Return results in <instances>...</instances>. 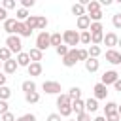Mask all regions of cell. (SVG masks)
Returning a JSON list of instances; mask_svg holds the SVG:
<instances>
[{
  "instance_id": "cell-43",
  "label": "cell",
  "mask_w": 121,
  "mask_h": 121,
  "mask_svg": "<svg viewBox=\"0 0 121 121\" xmlns=\"http://www.w3.org/2000/svg\"><path fill=\"white\" fill-rule=\"evenodd\" d=\"M76 117H78L76 121H91V113H87V112H83V113H79Z\"/></svg>"
},
{
  "instance_id": "cell-33",
  "label": "cell",
  "mask_w": 121,
  "mask_h": 121,
  "mask_svg": "<svg viewBox=\"0 0 121 121\" xmlns=\"http://www.w3.org/2000/svg\"><path fill=\"white\" fill-rule=\"evenodd\" d=\"M9 96H11V89H9L8 85L0 87V100H8Z\"/></svg>"
},
{
  "instance_id": "cell-12",
  "label": "cell",
  "mask_w": 121,
  "mask_h": 121,
  "mask_svg": "<svg viewBox=\"0 0 121 121\" xmlns=\"http://www.w3.org/2000/svg\"><path fill=\"white\" fill-rule=\"evenodd\" d=\"M15 26H17V21H15L13 17H8V19L4 21V30L8 32V36L15 34Z\"/></svg>"
},
{
  "instance_id": "cell-20",
  "label": "cell",
  "mask_w": 121,
  "mask_h": 121,
  "mask_svg": "<svg viewBox=\"0 0 121 121\" xmlns=\"http://www.w3.org/2000/svg\"><path fill=\"white\" fill-rule=\"evenodd\" d=\"M70 104H72V100H70V96H68L66 93L57 96V108H62V106H70Z\"/></svg>"
},
{
  "instance_id": "cell-25",
  "label": "cell",
  "mask_w": 121,
  "mask_h": 121,
  "mask_svg": "<svg viewBox=\"0 0 121 121\" xmlns=\"http://www.w3.org/2000/svg\"><path fill=\"white\" fill-rule=\"evenodd\" d=\"M49 42H51V45H53V47H59V45H62V34H60V32H55V34H51Z\"/></svg>"
},
{
  "instance_id": "cell-50",
  "label": "cell",
  "mask_w": 121,
  "mask_h": 121,
  "mask_svg": "<svg viewBox=\"0 0 121 121\" xmlns=\"http://www.w3.org/2000/svg\"><path fill=\"white\" fill-rule=\"evenodd\" d=\"M113 89H115V91H119V93H121V79H117V81H115V83H113Z\"/></svg>"
},
{
  "instance_id": "cell-3",
  "label": "cell",
  "mask_w": 121,
  "mask_h": 121,
  "mask_svg": "<svg viewBox=\"0 0 121 121\" xmlns=\"http://www.w3.org/2000/svg\"><path fill=\"white\" fill-rule=\"evenodd\" d=\"M49 38H51V34L47 32V30H43V32H40L38 36H36V49H40L42 53L51 45V42H49Z\"/></svg>"
},
{
  "instance_id": "cell-41",
  "label": "cell",
  "mask_w": 121,
  "mask_h": 121,
  "mask_svg": "<svg viewBox=\"0 0 121 121\" xmlns=\"http://www.w3.org/2000/svg\"><path fill=\"white\" fill-rule=\"evenodd\" d=\"M2 8H4V9H11V8H15V0H4V2H2Z\"/></svg>"
},
{
  "instance_id": "cell-36",
  "label": "cell",
  "mask_w": 121,
  "mask_h": 121,
  "mask_svg": "<svg viewBox=\"0 0 121 121\" xmlns=\"http://www.w3.org/2000/svg\"><path fill=\"white\" fill-rule=\"evenodd\" d=\"M55 51H57V55H59V57H66V53L70 51V47L62 43V45H59V47H55Z\"/></svg>"
},
{
  "instance_id": "cell-6",
  "label": "cell",
  "mask_w": 121,
  "mask_h": 121,
  "mask_svg": "<svg viewBox=\"0 0 121 121\" xmlns=\"http://www.w3.org/2000/svg\"><path fill=\"white\" fill-rule=\"evenodd\" d=\"M76 62H78V49H70L66 53V57H62V64L66 68H72V66H76Z\"/></svg>"
},
{
  "instance_id": "cell-51",
  "label": "cell",
  "mask_w": 121,
  "mask_h": 121,
  "mask_svg": "<svg viewBox=\"0 0 121 121\" xmlns=\"http://www.w3.org/2000/svg\"><path fill=\"white\" fill-rule=\"evenodd\" d=\"M110 4H112V0H102L100 2V6H110Z\"/></svg>"
},
{
  "instance_id": "cell-53",
  "label": "cell",
  "mask_w": 121,
  "mask_h": 121,
  "mask_svg": "<svg viewBox=\"0 0 121 121\" xmlns=\"http://www.w3.org/2000/svg\"><path fill=\"white\" fill-rule=\"evenodd\" d=\"M117 113H119V117H121V106H117Z\"/></svg>"
},
{
  "instance_id": "cell-35",
  "label": "cell",
  "mask_w": 121,
  "mask_h": 121,
  "mask_svg": "<svg viewBox=\"0 0 121 121\" xmlns=\"http://www.w3.org/2000/svg\"><path fill=\"white\" fill-rule=\"evenodd\" d=\"M102 30H104L102 23H91V26H89V32H91V34H95V32H102Z\"/></svg>"
},
{
  "instance_id": "cell-34",
  "label": "cell",
  "mask_w": 121,
  "mask_h": 121,
  "mask_svg": "<svg viewBox=\"0 0 121 121\" xmlns=\"http://www.w3.org/2000/svg\"><path fill=\"white\" fill-rule=\"evenodd\" d=\"M117 112V104L115 102H106V106H104V113L108 115V113H115Z\"/></svg>"
},
{
  "instance_id": "cell-15",
  "label": "cell",
  "mask_w": 121,
  "mask_h": 121,
  "mask_svg": "<svg viewBox=\"0 0 121 121\" xmlns=\"http://www.w3.org/2000/svg\"><path fill=\"white\" fill-rule=\"evenodd\" d=\"M98 110V100L96 98H87L85 100V112L87 113H95Z\"/></svg>"
},
{
  "instance_id": "cell-42",
  "label": "cell",
  "mask_w": 121,
  "mask_h": 121,
  "mask_svg": "<svg viewBox=\"0 0 121 121\" xmlns=\"http://www.w3.org/2000/svg\"><path fill=\"white\" fill-rule=\"evenodd\" d=\"M106 117V121H121V117H119V113L115 112V113H108V115H104Z\"/></svg>"
},
{
  "instance_id": "cell-17",
  "label": "cell",
  "mask_w": 121,
  "mask_h": 121,
  "mask_svg": "<svg viewBox=\"0 0 121 121\" xmlns=\"http://www.w3.org/2000/svg\"><path fill=\"white\" fill-rule=\"evenodd\" d=\"M28 57H30V62H40V60H42V57H43V53H42L40 49L32 47V49L28 51Z\"/></svg>"
},
{
  "instance_id": "cell-8",
  "label": "cell",
  "mask_w": 121,
  "mask_h": 121,
  "mask_svg": "<svg viewBox=\"0 0 121 121\" xmlns=\"http://www.w3.org/2000/svg\"><path fill=\"white\" fill-rule=\"evenodd\" d=\"M106 60L110 64H121V53L115 49H108L106 51Z\"/></svg>"
},
{
  "instance_id": "cell-37",
  "label": "cell",
  "mask_w": 121,
  "mask_h": 121,
  "mask_svg": "<svg viewBox=\"0 0 121 121\" xmlns=\"http://www.w3.org/2000/svg\"><path fill=\"white\" fill-rule=\"evenodd\" d=\"M70 113H72V104H70V106H62V108H59V115L68 117Z\"/></svg>"
},
{
  "instance_id": "cell-40",
  "label": "cell",
  "mask_w": 121,
  "mask_h": 121,
  "mask_svg": "<svg viewBox=\"0 0 121 121\" xmlns=\"http://www.w3.org/2000/svg\"><path fill=\"white\" fill-rule=\"evenodd\" d=\"M87 59H89L87 49H78V60H87Z\"/></svg>"
},
{
  "instance_id": "cell-14",
  "label": "cell",
  "mask_w": 121,
  "mask_h": 121,
  "mask_svg": "<svg viewBox=\"0 0 121 121\" xmlns=\"http://www.w3.org/2000/svg\"><path fill=\"white\" fill-rule=\"evenodd\" d=\"M72 112H76V115L83 113V112H85V100H81V98L72 100Z\"/></svg>"
},
{
  "instance_id": "cell-1",
  "label": "cell",
  "mask_w": 121,
  "mask_h": 121,
  "mask_svg": "<svg viewBox=\"0 0 121 121\" xmlns=\"http://www.w3.org/2000/svg\"><path fill=\"white\" fill-rule=\"evenodd\" d=\"M62 42L70 49H76V45L79 43V32L78 30H64L62 32Z\"/></svg>"
},
{
  "instance_id": "cell-46",
  "label": "cell",
  "mask_w": 121,
  "mask_h": 121,
  "mask_svg": "<svg viewBox=\"0 0 121 121\" xmlns=\"http://www.w3.org/2000/svg\"><path fill=\"white\" fill-rule=\"evenodd\" d=\"M21 6L26 9V8H32L34 6V0H21Z\"/></svg>"
},
{
  "instance_id": "cell-24",
  "label": "cell",
  "mask_w": 121,
  "mask_h": 121,
  "mask_svg": "<svg viewBox=\"0 0 121 121\" xmlns=\"http://www.w3.org/2000/svg\"><path fill=\"white\" fill-rule=\"evenodd\" d=\"M25 100H26L28 104H36V102H40V93H38V91L26 93V95H25Z\"/></svg>"
},
{
  "instance_id": "cell-11",
  "label": "cell",
  "mask_w": 121,
  "mask_h": 121,
  "mask_svg": "<svg viewBox=\"0 0 121 121\" xmlns=\"http://www.w3.org/2000/svg\"><path fill=\"white\" fill-rule=\"evenodd\" d=\"M78 28L83 32V30H89V26H91V19H89V15L85 13V15H81V17H78Z\"/></svg>"
},
{
  "instance_id": "cell-32",
  "label": "cell",
  "mask_w": 121,
  "mask_h": 121,
  "mask_svg": "<svg viewBox=\"0 0 121 121\" xmlns=\"http://www.w3.org/2000/svg\"><path fill=\"white\" fill-rule=\"evenodd\" d=\"M9 59H11V51H9L6 45H4V47H0V60H2V62H6V60H9Z\"/></svg>"
},
{
  "instance_id": "cell-44",
  "label": "cell",
  "mask_w": 121,
  "mask_h": 121,
  "mask_svg": "<svg viewBox=\"0 0 121 121\" xmlns=\"http://www.w3.org/2000/svg\"><path fill=\"white\" fill-rule=\"evenodd\" d=\"M0 119H2V121H15V115H13L11 112H6L4 115H0Z\"/></svg>"
},
{
  "instance_id": "cell-10",
  "label": "cell",
  "mask_w": 121,
  "mask_h": 121,
  "mask_svg": "<svg viewBox=\"0 0 121 121\" xmlns=\"http://www.w3.org/2000/svg\"><path fill=\"white\" fill-rule=\"evenodd\" d=\"M2 68H4V74H15V70L19 68V64H17L15 59H9V60L2 62Z\"/></svg>"
},
{
  "instance_id": "cell-5",
  "label": "cell",
  "mask_w": 121,
  "mask_h": 121,
  "mask_svg": "<svg viewBox=\"0 0 121 121\" xmlns=\"http://www.w3.org/2000/svg\"><path fill=\"white\" fill-rule=\"evenodd\" d=\"M42 89L47 93V95H60V83L59 81H43L42 83Z\"/></svg>"
},
{
  "instance_id": "cell-7",
  "label": "cell",
  "mask_w": 121,
  "mask_h": 121,
  "mask_svg": "<svg viewBox=\"0 0 121 121\" xmlns=\"http://www.w3.org/2000/svg\"><path fill=\"white\" fill-rule=\"evenodd\" d=\"M93 98H96V100H102V98H106V95H108V87L106 85H102V83H96L95 87H93Z\"/></svg>"
},
{
  "instance_id": "cell-23",
  "label": "cell",
  "mask_w": 121,
  "mask_h": 121,
  "mask_svg": "<svg viewBox=\"0 0 121 121\" xmlns=\"http://www.w3.org/2000/svg\"><path fill=\"white\" fill-rule=\"evenodd\" d=\"M21 89L25 91V95H26V93H32V91H36V83H34L32 79H26V81L21 83Z\"/></svg>"
},
{
  "instance_id": "cell-16",
  "label": "cell",
  "mask_w": 121,
  "mask_h": 121,
  "mask_svg": "<svg viewBox=\"0 0 121 121\" xmlns=\"http://www.w3.org/2000/svg\"><path fill=\"white\" fill-rule=\"evenodd\" d=\"M98 66H100V62H98L96 59H87V60H85V70H87V72H91V74H93V72H96V70H98Z\"/></svg>"
},
{
  "instance_id": "cell-47",
  "label": "cell",
  "mask_w": 121,
  "mask_h": 121,
  "mask_svg": "<svg viewBox=\"0 0 121 121\" xmlns=\"http://www.w3.org/2000/svg\"><path fill=\"white\" fill-rule=\"evenodd\" d=\"M47 121H60V115L59 113H49L47 115Z\"/></svg>"
},
{
  "instance_id": "cell-38",
  "label": "cell",
  "mask_w": 121,
  "mask_h": 121,
  "mask_svg": "<svg viewBox=\"0 0 121 121\" xmlns=\"http://www.w3.org/2000/svg\"><path fill=\"white\" fill-rule=\"evenodd\" d=\"M112 25H113L115 28H121V13H113V17H112Z\"/></svg>"
},
{
  "instance_id": "cell-31",
  "label": "cell",
  "mask_w": 121,
  "mask_h": 121,
  "mask_svg": "<svg viewBox=\"0 0 121 121\" xmlns=\"http://www.w3.org/2000/svg\"><path fill=\"white\" fill-rule=\"evenodd\" d=\"M36 28H38V30H42V32L47 28V19H45L43 15H38V21H36Z\"/></svg>"
},
{
  "instance_id": "cell-9",
  "label": "cell",
  "mask_w": 121,
  "mask_h": 121,
  "mask_svg": "<svg viewBox=\"0 0 121 121\" xmlns=\"http://www.w3.org/2000/svg\"><path fill=\"white\" fill-rule=\"evenodd\" d=\"M117 40H119V36H117L115 32H108V34H104L102 43H104V45H108L110 49H113V45H117Z\"/></svg>"
},
{
  "instance_id": "cell-22",
  "label": "cell",
  "mask_w": 121,
  "mask_h": 121,
  "mask_svg": "<svg viewBox=\"0 0 121 121\" xmlns=\"http://www.w3.org/2000/svg\"><path fill=\"white\" fill-rule=\"evenodd\" d=\"M87 53H89V59H98L100 53H102V49H100V45H89Z\"/></svg>"
},
{
  "instance_id": "cell-4",
  "label": "cell",
  "mask_w": 121,
  "mask_h": 121,
  "mask_svg": "<svg viewBox=\"0 0 121 121\" xmlns=\"http://www.w3.org/2000/svg\"><path fill=\"white\" fill-rule=\"evenodd\" d=\"M117 79H119V74H117L115 70H106V72L102 74V79H100V83L108 87V85H113Z\"/></svg>"
},
{
  "instance_id": "cell-2",
  "label": "cell",
  "mask_w": 121,
  "mask_h": 121,
  "mask_svg": "<svg viewBox=\"0 0 121 121\" xmlns=\"http://www.w3.org/2000/svg\"><path fill=\"white\" fill-rule=\"evenodd\" d=\"M6 47L11 51V53H21V49H23V43H21V38L17 36V34H11V36H8L6 38Z\"/></svg>"
},
{
  "instance_id": "cell-52",
  "label": "cell",
  "mask_w": 121,
  "mask_h": 121,
  "mask_svg": "<svg viewBox=\"0 0 121 121\" xmlns=\"http://www.w3.org/2000/svg\"><path fill=\"white\" fill-rule=\"evenodd\" d=\"M93 121H106V117H104V115H98V117H95Z\"/></svg>"
},
{
  "instance_id": "cell-54",
  "label": "cell",
  "mask_w": 121,
  "mask_h": 121,
  "mask_svg": "<svg viewBox=\"0 0 121 121\" xmlns=\"http://www.w3.org/2000/svg\"><path fill=\"white\" fill-rule=\"evenodd\" d=\"M117 45H121V38H119V40H117Z\"/></svg>"
},
{
  "instance_id": "cell-13",
  "label": "cell",
  "mask_w": 121,
  "mask_h": 121,
  "mask_svg": "<svg viewBox=\"0 0 121 121\" xmlns=\"http://www.w3.org/2000/svg\"><path fill=\"white\" fill-rule=\"evenodd\" d=\"M26 70H28V76H40L43 68H42V62H30Z\"/></svg>"
},
{
  "instance_id": "cell-28",
  "label": "cell",
  "mask_w": 121,
  "mask_h": 121,
  "mask_svg": "<svg viewBox=\"0 0 121 121\" xmlns=\"http://www.w3.org/2000/svg\"><path fill=\"white\" fill-rule=\"evenodd\" d=\"M79 43L91 45V32H89V30H83V32H79Z\"/></svg>"
},
{
  "instance_id": "cell-45",
  "label": "cell",
  "mask_w": 121,
  "mask_h": 121,
  "mask_svg": "<svg viewBox=\"0 0 121 121\" xmlns=\"http://www.w3.org/2000/svg\"><path fill=\"white\" fill-rule=\"evenodd\" d=\"M6 112H9V108H8V102H6V100H0V115H4Z\"/></svg>"
},
{
  "instance_id": "cell-49",
  "label": "cell",
  "mask_w": 121,
  "mask_h": 121,
  "mask_svg": "<svg viewBox=\"0 0 121 121\" xmlns=\"http://www.w3.org/2000/svg\"><path fill=\"white\" fill-rule=\"evenodd\" d=\"M6 81H8V76L0 72V87H4V85H6Z\"/></svg>"
},
{
  "instance_id": "cell-29",
  "label": "cell",
  "mask_w": 121,
  "mask_h": 121,
  "mask_svg": "<svg viewBox=\"0 0 121 121\" xmlns=\"http://www.w3.org/2000/svg\"><path fill=\"white\" fill-rule=\"evenodd\" d=\"M102 40H104V32L91 34V45H98V43H102Z\"/></svg>"
},
{
  "instance_id": "cell-55",
  "label": "cell",
  "mask_w": 121,
  "mask_h": 121,
  "mask_svg": "<svg viewBox=\"0 0 121 121\" xmlns=\"http://www.w3.org/2000/svg\"><path fill=\"white\" fill-rule=\"evenodd\" d=\"M68 121H76V119H68Z\"/></svg>"
},
{
  "instance_id": "cell-39",
  "label": "cell",
  "mask_w": 121,
  "mask_h": 121,
  "mask_svg": "<svg viewBox=\"0 0 121 121\" xmlns=\"http://www.w3.org/2000/svg\"><path fill=\"white\" fill-rule=\"evenodd\" d=\"M15 121H36V115H34V113H23V115L17 117Z\"/></svg>"
},
{
  "instance_id": "cell-26",
  "label": "cell",
  "mask_w": 121,
  "mask_h": 121,
  "mask_svg": "<svg viewBox=\"0 0 121 121\" xmlns=\"http://www.w3.org/2000/svg\"><path fill=\"white\" fill-rule=\"evenodd\" d=\"M72 13H74L76 17H81V15H85V6H81L79 2H78V4H74V6H72Z\"/></svg>"
},
{
  "instance_id": "cell-27",
  "label": "cell",
  "mask_w": 121,
  "mask_h": 121,
  "mask_svg": "<svg viewBox=\"0 0 121 121\" xmlns=\"http://www.w3.org/2000/svg\"><path fill=\"white\" fill-rule=\"evenodd\" d=\"M36 21H38V15H28V19L25 21L26 28L28 30H36Z\"/></svg>"
},
{
  "instance_id": "cell-56",
  "label": "cell",
  "mask_w": 121,
  "mask_h": 121,
  "mask_svg": "<svg viewBox=\"0 0 121 121\" xmlns=\"http://www.w3.org/2000/svg\"><path fill=\"white\" fill-rule=\"evenodd\" d=\"M0 68H2V60H0Z\"/></svg>"
},
{
  "instance_id": "cell-30",
  "label": "cell",
  "mask_w": 121,
  "mask_h": 121,
  "mask_svg": "<svg viewBox=\"0 0 121 121\" xmlns=\"http://www.w3.org/2000/svg\"><path fill=\"white\" fill-rule=\"evenodd\" d=\"M66 95L70 96V100H78V98H81V89L79 87H72Z\"/></svg>"
},
{
  "instance_id": "cell-18",
  "label": "cell",
  "mask_w": 121,
  "mask_h": 121,
  "mask_svg": "<svg viewBox=\"0 0 121 121\" xmlns=\"http://www.w3.org/2000/svg\"><path fill=\"white\" fill-rule=\"evenodd\" d=\"M15 60H17L19 66H28V64H30V57H28V53H25V51H21Z\"/></svg>"
},
{
  "instance_id": "cell-48",
  "label": "cell",
  "mask_w": 121,
  "mask_h": 121,
  "mask_svg": "<svg viewBox=\"0 0 121 121\" xmlns=\"http://www.w3.org/2000/svg\"><path fill=\"white\" fill-rule=\"evenodd\" d=\"M6 19H8V11H6V9H4V8H2V6H0V21H2V23H4V21H6Z\"/></svg>"
},
{
  "instance_id": "cell-21",
  "label": "cell",
  "mask_w": 121,
  "mask_h": 121,
  "mask_svg": "<svg viewBox=\"0 0 121 121\" xmlns=\"http://www.w3.org/2000/svg\"><path fill=\"white\" fill-rule=\"evenodd\" d=\"M28 19V9H25V8H19L17 11H15V21H21V23H25Z\"/></svg>"
},
{
  "instance_id": "cell-19",
  "label": "cell",
  "mask_w": 121,
  "mask_h": 121,
  "mask_svg": "<svg viewBox=\"0 0 121 121\" xmlns=\"http://www.w3.org/2000/svg\"><path fill=\"white\" fill-rule=\"evenodd\" d=\"M95 11H100V2H96V0H91V2L85 6V13L89 15V13H95Z\"/></svg>"
}]
</instances>
